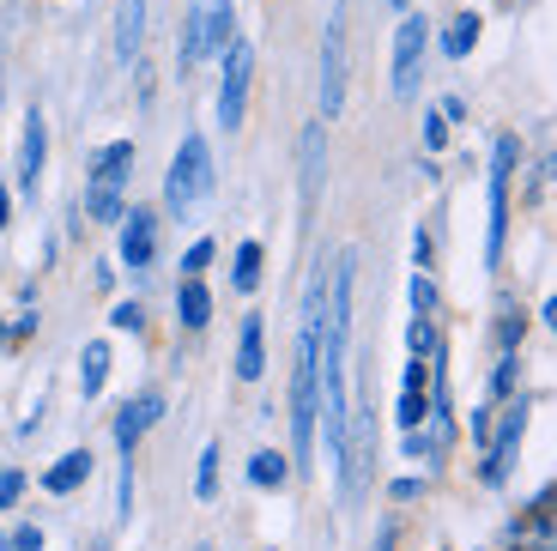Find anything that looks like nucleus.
Wrapping results in <instances>:
<instances>
[{
    "mask_svg": "<svg viewBox=\"0 0 557 551\" xmlns=\"http://www.w3.org/2000/svg\"><path fill=\"white\" fill-rule=\"evenodd\" d=\"M376 449H382V425H376V400H370V388H358V406H351L346 418V442H339V503L346 510H358L363 497H370V485H376Z\"/></svg>",
    "mask_w": 557,
    "mask_h": 551,
    "instance_id": "f257e3e1",
    "label": "nucleus"
},
{
    "mask_svg": "<svg viewBox=\"0 0 557 551\" xmlns=\"http://www.w3.org/2000/svg\"><path fill=\"white\" fill-rule=\"evenodd\" d=\"M516 170H521V134H497L485 164V267L497 273L509 255V219H516Z\"/></svg>",
    "mask_w": 557,
    "mask_h": 551,
    "instance_id": "f03ea898",
    "label": "nucleus"
},
{
    "mask_svg": "<svg viewBox=\"0 0 557 551\" xmlns=\"http://www.w3.org/2000/svg\"><path fill=\"white\" fill-rule=\"evenodd\" d=\"M237 37V0H188L176 30V73L195 79L200 68L219 61V49Z\"/></svg>",
    "mask_w": 557,
    "mask_h": 551,
    "instance_id": "7ed1b4c3",
    "label": "nucleus"
},
{
    "mask_svg": "<svg viewBox=\"0 0 557 551\" xmlns=\"http://www.w3.org/2000/svg\"><path fill=\"white\" fill-rule=\"evenodd\" d=\"M528 425H533L528 388H516L509 400H497L491 442H485V455H479V485H485V491H503V485L516 479V461H521V442H528Z\"/></svg>",
    "mask_w": 557,
    "mask_h": 551,
    "instance_id": "20e7f679",
    "label": "nucleus"
},
{
    "mask_svg": "<svg viewBox=\"0 0 557 551\" xmlns=\"http://www.w3.org/2000/svg\"><path fill=\"white\" fill-rule=\"evenodd\" d=\"M212 182H219V176H212V146H207L200 127H188L182 146L170 152V170H164V219L182 224L212 194Z\"/></svg>",
    "mask_w": 557,
    "mask_h": 551,
    "instance_id": "39448f33",
    "label": "nucleus"
},
{
    "mask_svg": "<svg viewBox=\"0 0 557 551\" xmlns=\"http://www.w3.org/2000/svg\"><path fill=\"white\" fill-rule=\"evenodd\" d=\"M249 91H255V42L237 30V37L219 49V103H212V115H219L224 134H237L243 127V115H249Z\"/></svg>",
    "mask_w": 557,
    "mask_h": 551,
    "instance_id": "423d86ee",
    "label": "nucleus"
},
{
    "mask_svg": "<svg viewBox=\"0 0 557 551\" xmlns=\"http://www.w3.org/2000/svg\"><path fill=\"white\" fill-rule=\"evenodd\" d=\"M424 56H431V19L424 13H400L394 25V103H418L424 85Z\"/></svg>",
    "mask_w": 557,
    "mask_h": 551,
    "instance_id": "0eeeda50",
    "label": "nucleus"
},
{
    "mask_svg": "<svg viewBox=\"0 0 557 551\" xmlns=\"http://www.w3.org/2000/svg\"><path fill=\"white\" fill-rule=\"evenodd\" d=\"M158 224H164V219H158L152 207H127L122 224H115V267H127L134 279L152 273V267H158V236H164Z\"/></svg>",
    "mask_w": 557,
    "mask_h": 551,
    "instance_id": "6e6552de",
    "label": "nucleus"
},
{
    "mask_svg": "<svg viewBox=\"0 0 557 551\" xmlns=\"http://www.w3.org/2000/svg\"><path fill=\"white\" fill-rule=\"evenodd\" d=\"M339 110H346V7H334L321 30V122H339Z\"/></svg>",
    "mask_w": 557,
    "mask_h": 551,
    "instance_id": "1a4fd4ad",
    "label": "nucleus"
},
{
    "mask_svg": "<svg viewBox=\"0 0 557 551\" xmlns=\"http://www.w3.org/2000/svg\"><path fill=\"white\" fill-rule=\"evenodd\" d=\"M321 188H327V122H304V134H297V200H304V212L321 207Z\"/></svg>",
    "mask_w": 557,
    "mask_h": 551,
    "instance_id": "9d476101",
    "label": "nucleus"
},
{
    "mask_svg": "<svg viewBox=\"0 0 557 551\" xmlns=\"http://www.w3.org/2000/svg\"><path fill=\"white\" fill-rule=\"evenodd\" d=\"M134 164H139V139H110V146H98V152L85 158V188L91 194H127Z\"/></svg>",
    "mask_w": 557,
    "mask_h": 551,
    "instance_id": "9b49d317",
    "label": "nucleus"
},
{
    "mask_svg": "<svg viewBox=\"0 0 557 551\" xmlns=\"http://www.w3.org/2000/svg\"><path fill=\"white\" fill-rule=\"evenodd\" d=\"M152 425H164V394L158 388H146V394H134L115 413V425H110V437H115V455H139V442H146V430Z\"/></svg>",
    "mask_w": 557,
    "mask_h": 551,
    "instance_id": "f8f14e48",
    "label": "nucleus"
},
{
    "mask_svg": "<svg viewBox=\"0 0 557 551\" xmlns=\"http://www.w3.org/2000/svg\"><path fill=\"white\" fill-rule=\"evenodd\" d=\"M42 164H49V122H42V110L30 103V110H25V134H18V194H25V200H37Z\"/></svg>",
    "mask_w": 557,
    "mask_h": 551,
    "instance_id": "ddd939ff",
    "label": "nucleus"
},
{
    "mask_svg": "<svg viewBox=\"0 0 557 551\" xmlns=\"http://www.w3.org/2000/svg\"><path fill=\"white\" fill-rule=\"evenodd\" d=\"M115 68H134L146 49V0H115V25H110Z\"/></svg>",
    "mask_w": 557,
    "mask_h": 551,
    "instance_id": "4468645a",
    "label": "nucleus"
},
{
    "mask_svg": "<svg viewBox=\"0 0 557 551\" xmlns=\"http://www.w3.org/2000/svg\"><path fill=\"white\" fill-rule=\"evenodd\" d=\"M479 37H485V13H473V7H460L443 30H431V42H436V56L443 61H467L479 49Z\"/></svg>",
    "mask_w": 557,
    "mask_h": 551,
    "instance_id": "2eb2a0df",
    "label": "nucleus"
},
{
    "mask_svg": "<svg viewBox=\"0 0 557 551\" xmlns=\"http://www.w3.org/2000/svg\"><path fill=\"white\" fill-rule=\"evenodd\" d=\"M237 382H261L267 376V321L261 316H243V328H237Z\"/></svg>",
    "mask_w": 557,
    "mask_h": 551,
    "instance_id": "dca6fc26",
    "label": "nucleus"
},
{
    "mask_svg": "<svg viewBox=\"0 0 557 551\" xmlns=\"http://www.w3.org/2000/svg\"><path fill=\"white\" fill-rule=\"evenodd\" d=\"M176 328L182 333H207L212 328V291H207V279H176Z\"/></svg>",
    "mask_w": 557,
    "mask_h": 551,
    "instance_id": "f3484780",
    "label": "nucleus"
},
{
    "mask_svg": "<svg viewBox=\"0 0 557 551\" xmlns=\"http://www.w3.org/2000/svg\"><path fill=\"white\" fill-rule=\"evenodd\" d=\"M91 467H98V461H91V449H67V455H61L55 467L42 473V491H49V497H73V491H85V485H91Z\"/></svg>",
    "mask_w": 557,
    "mask_h": 551,
    "instance_id": "a211bd4d",
    "label": "nucleus"
},
{
    "mask_svg": "<svg viewBox=\"0 0 557 551\" xmlns=\"http://www.w3.org/2000/svg\"><path fill=\"white\" fill-rule=\"evenodd\" d=\"M528 309H521V297H509V291H503L497 297V321H491V340H497V352H521V345H528Z\"/></svg>",
    "mask_w": 557,
    "mask_h": 551,
    "instance_id": "6ab92c4d",
    "label": "nucleus"
},
{
    "mask_svg": "<svg viewBox=\"0 0 557 551\" xmlns=\"http://www.w3.org/2000/svg\"><path fill=\"white\" fill-rule=\"evenodd\" d=\"M297 473H292V455H278V449H255L249 455V485L255 491H285Z\"/></svg>",
    "mask_w": 557,
    "mask_h": 551,
    "instance_id": "aec40b11",
    "label": "nucleus"
},
{
    "mask_svg": "<svg viewBox=\"0 0 557 551\" xmlns=\"http://www.w3.org/2000/svg\"><path fill=\"white\" fill-rule=\"evenodd\" d=\"M261 261H267V248L255 243H237V255H231V291H237V297H255V291H261Z\"/></svg>",
    "mask_w": 557,
    "mask_h": 551,
    "instance_id": "412c9836",
    "label": "nucleus"
},
{
    "mask_svg": "<svg viewBox=\"0 0 557 551\" xmlns=\"http://www.w3.org/2000/svg\"><path fill=\"white\" fill-rule=\"evenodd\" d=\"M103 382H110V340H91V345L79 352V394L98 400Z\"/></svg>",
    "mask_w": 557,
    "mask_h": 551,
    "instance_id": "4be33fe9",
    "label": "nucleus"
},
{
    "mask_svg": "<svg viewBox=\"0 0 557 551\" xmlns=\"http://www.w3.org/2000/svg\"><path fill=\"white\" fill-rule=\"evenodd\" d=\"M521 388V352H497V364H491V382H485V400L497 406V400H509Z\"/></svg>",
    "mask_w": 557,
    "mask_h": 551,
    "instance_id": "5701e85b",
    "label": "nucleus"
},
{
    "mask_svg": "<svg viewBox=\"0 0 557 551\" xmlns=\"http://www.w3.org/2000/svg\"><path fill=\"white\" fill-rule=\"evenodd\" d=\"M443 352V328H436V316H412L406 321V358H436Z\"/></svg>",
    "mask_w": 557,
    "mask_h": 551,
    "instance_id": "b1692460",
    "label": "nucleus"
},
{
    "mask_svg": "<svg viewBox=\"0 0 557 551\" xmlns=\"http://www.w3.org/2000/svg\"><path fill=\"white\" fill-rule=\"evenodd\" d=\"M406 297H412V316H436V309H443V291H436V279L424 273V267L406 279Z\"/></svg>",
    "mask_w": 557,
    "mask_h": 551,
    "instance_id": "393cba45",
    "label": "nucleus"
},
{
    "mask_svg": "<svg viewBox=\"0 0 557 551\" xmlns=\"http://www.w3.org/2000/svg\"><path fill=\"white\" fill-rule=\"evenodd\" d=\"M219 461H224V449H219V442H207V449H200V467H195V497H200V503L219 497Z\"/></svg>",
    "mask_w": 557,
    "mask_h": 551,
    "instance_id": "a878e982",
    "label": "nucleus"
},
{
    "mask_svg": "<svg viewBox=\"0 0 557 551\" xmlns=\"http://www.w3.org/2000/svg\"><path fill=\"white\" fill-rule=\"evenodd\" d=\"M394 418H400V430H418L424 418H431V394H412V388H400V400H394Z\"/></svg>",
    "mask_w": 557,
    "mask_h": 551,
    "instance_id": "bb28decb",
    "label": "nucleus"
},
{
    "mask_svg": "<svg viewBox=\"0 0 557 551\" xmlns=\"http://www.w3.org/2000/svg\"><path fill=\"white\" fill-rule=\"evenodd\" d=\"M212 255H219V243H212V236H195V243H188V255H182V279H207Z\"/></svg>",
    "mask_w": 557,
    "mask_h": 551,
    "instance_id": "cd10ccee",
    "label": "nucleus"
},
{
    "mask_svg": "<svg viewBox=\"0 0 557 551\" xmlns=\"http://www.w3.org/2000/svg\"><path fill=\"white\" fill-rule=\"evenodd\" d=\"M110 328L115 333H146V304H139V297H122V304L110 309Z\"/></svg>",
    "mask_w": 557,
    "mask_h": 551,
    "instance_id": "c85d7f7f",
    "label": "nucleus"
},
{
    "mask_svg": "<svg viewBox=\"0 0 557 551\" xmlns=\"http://www.w3.org/2000/svg\"><path fill=\"white\" fill-rule=\"evenodd\" d=\"M491 418H497V406L491 400H479L473 406V418H467V437H473V449L485 455V442H491Z\"/></svg>",
    "mask_w": 557,
    "mask_h": 551,
    "instance_id": "c756f323",
    "label": "nucleus"
},
{
    "mask_svg": "<svg viewBox=\"0 0 557 551\" xmlns=\"http://www.w3.org/2000/svg\"><path fill=\"white\" fill-rule=\"evenodd\" d=\"M37 328H42V316H37V309H18V316L7 321V345H25V340H37Z\"/></svg>",
    "mask_w": 557,
    "mask_h": 551,
    "instance_id": "7c9ffc66",
    "label": "nucleus"
},
{
    "mask_svg": "<svg viewBox=\"0 0 557 551\" xmlns=\"http://www.w3.org/2000/svg\"><path fill=\"white\" fill-rule=\"evenodd\" d=\"M418 497H431V479H418V473H406V479L388 485V503H418Z\"/></svg>",
    "mask_w": 557,
    "mask_h": 551,
    "instance_id": "2f4dec72",
    "label": "nucleus"
},
{
    "mask_svg": "<svg viewBox=\"0 0 557 551\" xmlns=\"http://www.w3.org/2000/svg\"><path fill=\"white\" fill-rule=\"evenodd\" d=\"M25 491H30V479H25L18 467L0 473V510H18V497H25Z\"/></svg>",
    "mask_w": 557,
    "mask_h": 551,
    "instance_id": "473e14b6",
    "label": "nucleus"
},
{
    "mask_svg": "<svg viewBox=\"0 0 557 551\" xmlns=\"http://www.w3.org/2000/svg\"><path fill=\"white\" fill-rule=\"evenodd\" d=\"M552 158H540V164H533V176H528V194H521V200H528V207H540L545 200V188H552Z\"/></svg>",
    "mask_w": 557,
    "mask_h": 551,
    "instance_id": "72a5a7b5",
    "label": "nucleus"
},
{
    "mask_svg": "<svg viewBox=\"0 0 557 551\" xmlns=\"http://www.w3.org/2000/svg\"><path fill=\"white\" fill-rule=\"evenodd\" d=\"M7 551H42V527L37 522H18L13 534H7Z\"/></svg>",
    "mask_w": 557,
    "mask_h": 551,
    "instance_id": "f704fd0d",
    "label": "nucleus"
},
{
    "mask_svg": "<svg viewBox=\"0 0 557 551\" xmlns=\"http://www.w3.org/2000/svg\"><path fill=\"white\" fill-rule=\"evenodd\" d=\"M443 146H448V122H443V110H431V115H424V152H443Z\"/></svg>",
    "mask_w": 557,
    "mask_h": 551,
    "instance_id": "c9c22d12",
    "label": "nucleus"
},
{
    "mask_svg": "<svg viewBox=\"0 0 557 551\" xmlns=\"http://www.w3.org/2000/svg\"><path fill=\"white\" fill-rule=\"evenodd\" d=\"M400 388H412V394H424V388H431V358H406V370H400Z\"/></svg>",
    "mask_w": 557,
    "mask_h": 551,
    "instance_id": "e433bc0d",
    "label": "nucleus"
},
{
    "mask_svg": "<svg viewBox=\"0 0 557 551\" xmlns=\"http://www.w3.org/2000/svg\"><path fill=\"white\" fill-rule=\"evenodd\" d=\"M412 267H424V273L436 267V243H431V231H424V224L412 231Z\"/></svg>",
    "mask_w": 557,
    "mask_h": 551,
    "instance_id": "4c0bfd02",
    "label": "nucleus"
},
{
    "mask_svg": "<svg viewBox=\"0 0 557 551\" xmlns=\"http://www.w3.org/2000/svg\"><path fill=\"white\" fill-rule=\"evenodd\" d=\"M394 546H400V522H382L376 539H370V551H394Z\"/></svg>",
    "mask_w": 557,
    "mask_h": 551,
    "instance_id": "58836bf2",
    "label": "nucleus"
},
{
    "mask_svg": "<svg viewBox=\"0 0 557 551\" xmlns=\"http://www.w3.org/2000/svg\"><path fill=\"white\" fill-rule=\"evenodd\" d=\"M467 115H473V110H467V97H443V122H448V127L467 122Z\"/></svg>",
    "mask_w": 557,
    "mask_h": 551,
    "instance_id": "ea45409f",
    "label": "nucleus"
},
{
    "mask_svg": "<svg viewBox=\"0 0 557 551\" xmlns=\"http://www.w3.org/2000/svg\"><path fill=\"white\" fill-rule=\"evenodd\" d=\"M91 285H98V291H115V261H98V273H91Z\"/></svg>",
    "mask_w": 557,
    "mask_h": 551,
    "instance_id": "a19ab883",
    "label": "nucleus"
},
{
    "mask_svg": "<svg viewBox=\"0 0 557 551\" xmlns=\"http://www.w3.org/2000/svg\"><path fill=\"white\" fill-rule=\"evenodd\" d=\"M7 224H13V188L0 182V231H7Z\"/></svg>",
    "mask_w": 557,
    "mask_h": 551,
    "instance_id": "79ce46f5",
    "label": "nucleus"
},
{
    "mask_svg": "<svg viewBox=\"0 0 557 551\" xmlns=\"http://www.w3.org/2000/svg\"><path fill=\"white\" fill-rule=\"evenodd\" d=\"M0 103H7V49H0Z\"/></svg>",
    "mask_w": 557,
    "mask_h": 551,
    "instance_id": "37998d69",
    "label": "nucleus"
},
{
    "mask_svg": "<svg viewBox=\"0 0 557 551\" xmlns=\"http://www.w3.org/2000/svg\"><path fill=\"white\" fill-rule=\"evenodd\" d=\"M0 345H7V321H0Z\"/></svg>",
    "mask_w": 557,
    "mask_h": 551,
    "instance_id": "c03bdc74",
    "label": "nucleus"
},
{
    "mask_svg": "<svg viewBox=\"0 0 557 551\" xmlns=\"http://www.w3.org/2000/svg\"><path fill=\"white\" fill-rule=\"evenodd\" d=\"M0 551H7V534H0Z\"/></svg>",
    "mask_w": 557,
    "mask_h": 551,
    "instance_id": "a18cd8bd",
    "label": "nucleus"
},
{
    "mask_svg": "<svg viewBox=\"0 0 557 551\" xmlns=\"http://www.w3.org/2000/svg\"><path fill=\"white\" fill-rule=\"evenodd\" d=\"M509 551H528V546H509Z\"/></svg>",
    "mask_w": 557,
    "mask_h": 551,
    "instance_id": "49530a36",
    "label": "nucleus"
},
{
    "mask_svg": "<svg viewBox=\"0 0 557 551\" xmlns=\"http://www.w3.org/2000/svg\"><path fill=\"white\" fill-rule=\"evenodd\" d=\"M91 551H110V546H91Z\"/></svg>",
    "mask_w": 557,
    "mask_h": 551,
    "instance_id": "de8ad7c7",
    "label": "nucleus"
},
{
    "mask_svg": "<svg viewBox=\"0 0 557 551\" xmlns=\"http://www.w3.org/2000/svg\"><path fill=\"white\" fill-rule=\"evenodd\" d=\"M195 551H212V546H195Z\"/></svg>",
    "mask_w": 557,
    "mask_h": 551,
    "instance_id": "09e8293b",
    "label": "nucleus"
}]
</instances>
